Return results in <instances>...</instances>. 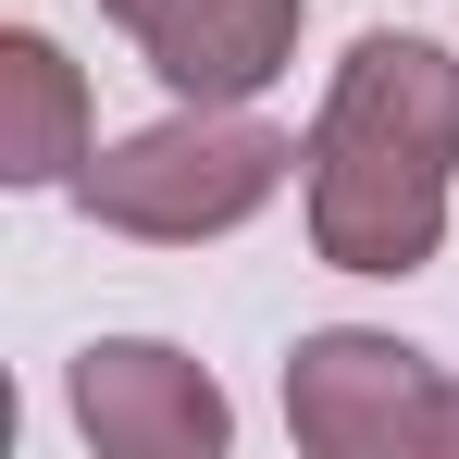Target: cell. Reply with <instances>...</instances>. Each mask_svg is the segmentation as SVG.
I'll list each match as a JSON object with an SVG mask.
<instances>
[{"instance_id": "8992f818", "label": "cell", "mask_w": 459, "mask_h": 459, "mask_svg": "<svg viewBox=\"0 0 459 459\" xmlns=\"http://www.w3.org/2000/svg\"><path fill=\"white\" fill-rule=\"evenodd\" d=\"M87 75L63 63V38L13 25L0 38V186H75L87 174Z\"/></svg>"}, {"instance_id": "5b68a950", "label": "cell", "mask_w": 459, "mask_h": 459, "mask_svg": "<svg viewBox=\"0 0 459 459\" xmlns=\"http://www.w3.org/2000/svg\"><path fill=\"white\" fill-rule=\"evenodd\" d=\"M174 100H261L299 63V13L310 0H100Z\"/></svg>"}, {"instance_id": "3957f363", "label": "cell", "mask_w": 459, "mask_h": 459, "mask_svg": "<svg viewBox=\"0 0 459 459\" xmlns=\"http://www.w3.org/2000/svg\"><path fill=\"white\" fill-rule=\"evenodd\" d=\"M286 435L310 459H435L447 447V373L410 335L323 323L286 348Z\"/></svg>"}, {"instance_id": "7a4b0ae2", "label": "cell", "mask_w": 459, "mask_h": 459, "mask_svg": "<svg viewBox=\"0 0 459 459\" xmlns=\"http://www.w3.org/2000/svg\"><path fill=\"white\" fill-rule=\"evenodd\" d=\"M310 137H273L248 100H174L161 125L87 150L75 212L112 236H150V248H199V236H236L248 212H273V186L299 174Z\"/></svg>"}, {"instance_id": "52a82bcc", "label": "cell", "mask_w": 459, "mask_h": 459, "mask_svg": "<svg viewBox=\"0 0 459 459\" xmlns=\"http://www.w3.org/2000/svg\"><path fill=\"white\" fill-rule=\"evenodd\" d=\"M447 447H459V385H447Z\"/></svg>"}, {"instance_id": "277c9868", "label": "cell", "mask_w": 459, "mask_h": 459, "mask_svg": "<svg viewBox=\"0 0 459 459\" xmlns=\"http://www.w3.org/2000/svg\"><path fill=\"white\" fill-rule=\"evenodd\" d=\"M75 435L100 459H224L236 447V397L212 385V360H186V348H161V335H100L75 348Z\"/></svg>"}, {"instance_id": "6da1fadb", "label": "cell", "mask_w": 459, "mask_h": 459, "mask_svg": "<svg viewBox=\"0 0 459 459\" xmlns=\"http://www.w3.org/2000/svg\"><path fill=\"white\" fill-rule=\"evenodd\" d=\"M447 186H459V63L410 25H373L299 150L310 248L335 273H422L447 248Z\"/></svg>"}]
</instances>
